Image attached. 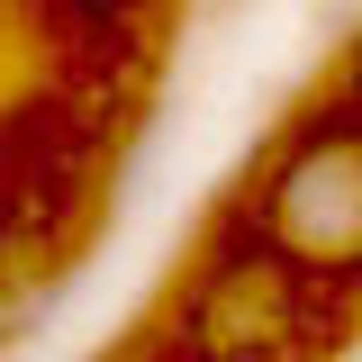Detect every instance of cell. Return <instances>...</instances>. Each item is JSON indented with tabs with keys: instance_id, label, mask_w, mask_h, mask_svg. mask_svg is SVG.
I'll list each match as a JSON object with an SVG mask.
<instances>
[{
	"instance_id": "cell-4",
	"label": "cell",
	"mask_w": 362,
	"mask_h": 362,
	"mask_svg": "<svg viewBox=\"0 0 362 362\" xmlns=\"http://www.w3.org/2000/svg\"><path fill=\"white\" fill-rule=\"evenodd\" d=\"M335 100H344V109L362 118V37L344 45V64H335Z\"/></svg>"
},
{
	"instance_id": "cell-1",
	"label": "cell",
	"mask_w": 362,
	"mask_h": 362,
	"mask_svg": "<svg viewBox=\"0 0 362 362\" xmlns=\"http://www.w3.org/2000/svg\"><path fill=\"white\" fill-rule=\"evenodd\" d=\"M245 235L272 245L308 290H362V118L308 109L245 190Z\"/></svg>"
},
{
	"instance_id": "cell-2",
	"label": "cell",
	"mask_w": 362,
	"mask_h": 362,
	"mask_svg": "<svg viewBox=\"0 0 362 362\" xmlns=\"http://www.w3.org/2000/svg\"><path fill=\"white\" fill-rule=\"evenodd\" d=\"M308 308H317L308 281L272 245L235 235V245H209V263L190 272L173 344L181 362H290L308 344Z\"/></svg>"
},
{
	"instance_id": "cell-3",
	"label": "cell",
	"mask_w": 362,
	"mask_h": 362,
	"mask_svg": "<svg viewBox=\"0 0 362 362\" xmlns=\"http://www.w3.org/2000/svg\"><path fill=\"white\" fill-rule=\"evenodd\" d=\"M54 9H73V18H90V28H127V18L154 9V0H54Z\"/></svg>"
}]
</instances>
